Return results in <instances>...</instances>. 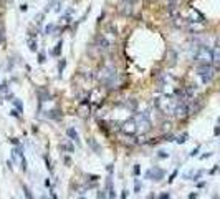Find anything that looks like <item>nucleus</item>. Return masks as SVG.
<instances>
[{
  "label": "nucleus",
  "instance_id": "f257e3e1",
  "mask_svg": "<svg viewBox=\"0 0 220 199\" xmlns=\"http://www.w3.org/2000/svg\"><path fill=\"white\" fill-rule=\"evenodd\" d=\"M154 105L164 116H174V111L177 108L179 101H177V98L172 96V95H159L154 100Z\"/></svg>",
  "mask_w": 220,
  "mask_h": 199
},
{
  "label": "nucleus",
  "instance_id": "f03ea898",
  "mask_svg": "<svg viewBox=\"0 0 220 199\" xmlns=\"http://www.w3.org/2000/svg\"><path fill=\"white\" fill-rule=\"evenodd\" d=\"M195 62L199 65H212L214 63V56H212V48L205 47V45H202V47L197 48V51H195Z\"/></svg>",
  "mask_w": 220,
  "mask_h": 199
},
{
  "label": "nucleus",
  "instance_id": "7ed1b4c3",
  "mask_svg": "<svg viewBox=\"0 0 220 199\" xmlns=\"http://www.w3.org/2000/svg\"><path fill=\"white\" fill-rule=\"evenodd\" d=\"M134 119H136V124H137V131L141 133H147L152 128V123H151L149 119V114L147 113H136L133 116Z\"/></svg>",
  "mask_w": 220,
  "mask_h": 199
},
{
  "label": "nucleus",
  "instance_id": "20e7f679",
  "mask_svg": "<svg viewBox=\"0 0 220 199\" xmlns=\"http://www.w3.org/2000/svg\"><path fill=\"white\" fill-rule=\"evenodd\" d=\"M197 75L200 76L202 83H210L212 78H214V68H212V65H199Z\"/></svg>",
  "mask_w": 220,
  "mask_h": 199
},
{
  "label": "nucleus",
  "instance_id": "39448f33",
  "mask_svg": "<svg viewBox=\"0 0 220 199\" xmlns=\"http://www.w3.org/2000/svg\"><path fill=\"white\" fill-rule=\"evenodd\" d=\"M94 45L100 51H109L113 47V40H109L106 33H100L94 40Z\"/></svg>",
  "mask_w": 220,
  "mask_h": 199
},
{
  "label": "nucleus",
  "instance_id": "423d86ee",
  "mask_svg": "<svg viewBox=\"0 0 220 199\" xmlns=\"http://www.w3.org/2000/svg\"><path fill=\"white\" fill-rule=\"evenodd\" d=\"M119 130H121V133H124V135H128V136H134L137 133L136 119L129 118V119H126V121H123V123H121V126H119Z\"/></svg>",
  "mask_w": 220,
  "mask_h": 199
},
{
  "label": "nucleus",
  "instance_id": "0eeeda50",
  "mask_svg": "<svg viewBox=\"0 0 220 199\" xmlns=\"http://www.w3.org/2000/svg\"><path fill=\"white\" fill-rule=\"evenodd\" d=\"M146 179H151V181H161L164 176H166V171L162 169V168H157V166H154L151 169L146 171Z\"/></svg>",
  "mask_w": 220,
  "mask_h": 199
},
{
  "label": "nucleus",
  "instance_id": "6e6552de",
  "mask_svg": "<svg viewBox=\"0 0 220 199\" xmlns=\"http://www.w3.org/2000/svg\"><path fill=\"white\" fill-rule=\"evenodd\" d=\"M190 114V108H189V103H179L177 108L174 111V116L177 119H184Z\"/></svg>",
  "mask_w": 220,
  "mask_h": 199
},
{
  "label": "nucleus",
  "instance_id": "1a4fd4ad",
  "mask_svg": "<svg viewBox=\"0 0 220 199\" xmlns=\"http://www.w3.org/2000/svg\"><path fill=\"white\" fill-rule=\"evenodd\" d=\"M104 100V91H103V88H94V90H91V93H89V96H88V103H89V106L91 105H94V103H98V101H103Z\"/></svg>",
  "mask_w": 220,
  "mask_h": 199
},
{
  "label": "nucleus",
  "instance_id": "9d476101",
  "mask_svg": "<svg viewBox=\"0 0 220 199\" xmlns=\"http://www.w3.org/2000/svg\"><path fill=\"white\" fill-rule=\"evenodd\" d=\"M187 22H189V23H202V22H203V15L200 12H197L195 9H190V10H189Z\"/></svg>",
  "mask_w": 220,
  "mask_h": 199
},
{
  "label": "nucleus",
  "instance_id": "9b49d317",
  "mask_svg": "<svg viewBox=\"0 0 220 199\" xmlns=\"http://www.w3.org/2000/svg\"><path fill=\"white\" fill-rule=\"evenodd\" d=\"M134 4H136V0H126L124 2V9H123V13L124 15H134Z\"/></svg>",
  "mask_w": 220,
  "mask_h": 199
},
{
  "label": "nucleus",
  "instance_id": "f8f14e48",
  "mask_svg": "<svg viewBox=\"0 0 220 199\" xmlns=\"http://www.w3.org/2000/svg\"><path fill=\"white\" fill-rule=\"evenodd\" d=\"M212 56H214V63H215V67L220 68V47H214V48H212Z\"/></svg>",
  "mask_w": 220,
  "mask_h": 199
},
{
  "label": "nucleus",
  "instance_id": "ddd939ff",
  "mask_svg": "<svg viewBox=\"0 0 220 199\" xmlns=\"http://www.w3.org/2000/svg\"><path fill=\"white\" fill-rule=\"evenodd\" d=\"M106 187H108V196L109 199H114L116 198V192H114V187H113V179L108 178V181H106Z\"/></svg>",
  "mask_w": 220,
  "mask_h": 199
},
{
  "label": "nucleus",
  "instance_id": "4468645a",
  "mask_svg": "<svg viewBox=\"0 0 220 199\" xmlns=\"http://www.w3.org/2000/svg\"><path fill=\"white\" fill-rule=\"evenodd\" d=\"M66 135L70 136V138L75 141V143L79 144V136H78V133L75 131V128H68V130H66Z\"/></svg>",
  "mask_w": 220,
  "mask_h": 199
},
{
  "label": "nucleus",
  "instance_id": "2eb2a0df",
  "mask_svg": "<svg viewBox=\"0 0 220 199\" xmlns=\"http://www.w3.org/2000/svg\"><path fill=\"white\" fill-rule=\"evenodd\" d=\"M61 47H63V42H58V43H56V45H55V48L50 51L51 56H58L60 53H61Z\"/></svg>",
  "mask_w": 220,
  "mask_h": 199
},
{
  "label": "nucleus",
  "instance_id": "dca6fc26",
  "mask_svg": "<svg viewBox=\"0 0 220 199\" xmlns=\"http://www.w3.org/2000/svg\"><path fill=\"white\" fill-rule=\"evenodd\" d=\"M203 27H205V25H203V22H202V23H189V28H190L192 32H202Z\"/></svg>",
  "mask_w": 220,
  "mask_h": 199
},
{
  "label": "nucleus",
  "instance_id": "f3484780",
  "mask_svg": "<svg viewBox=\"0 0 220 199\" xmlns=\"http://www.w3.org/2000/svg\"><path fill=\"white\" fill-rule=\"evenodd\" d=\"M56 28H58V27L55 25V23H48V25L45 27V35H51L53 32H56Z\"/></svg>",
  "mask_w": 220,
  "mask_h": 199
},
{
  "label": "nucleus",
  "instance_id": "a211bd4d",
  "mask_svg": "<svg viewBox=\"0 0 220 199\" xmlns=\"http://www.w3.org/2000/svg\"><path fill=\"white\" fill-rule=\"evenodd\" d=\"M88 143H89V146H91V148L94 149V153H96V154H100V151H101V146H100V144L96 143V141L93 140V138H91L89 141H88Z\"/></svg>",
  "mask_w": 220,
  "mask_h": 199
},
{
  "label": "nucleus",
  "instance_id": "6ab92c4d",
  "mask_svg": "<svg viewBox=\"0 0 220 199\" xmlns=\"http://www.w3.org/2000/svg\"><path fill=\"white\" fill-rule=\"evenodd\" d=\"M126 105H128V108H129V110H133V111H136V108H137V101L134 100V98H129Z\"/></svg>",
  "mask_w": 220,
  "mask_h": 199
},
{
  "label": "nucleus",
  "instance_id": "aec40b11",
  "mask_svg": "<svg viewBox=\"0 0 220 199\" xmlns=\"http://www.w3.org/2000/svg\"><path fill=\"white\" fill-rule=\"evenodd\" d=\"M12 103H13V106H15V110H18L20 113L23 111V105H22V101H20V100H13Z\"/></svg>",
  "mask_w": 220,
  "mask_h": 199
},
{
  "label": "nucleus",
  "instance_id": "412c9836",
  "mask_svg": "<svg viewBox=\"0 0 220 199\" xmlns=\"http://www.w3.org/2000/svg\"><path fill=\"white\" fill-rule=\"evenodd\" d=\"M23 194H25V198L27 199H33V194H32V192H30V189H28V186H25V184H23Z\"/></svg>",
  "mask_w": 220,
  "mask_h": 199
},
{
  "label": "nucleus",
  "instance_id": "4be33fe9",
  "mask_svg": "<svg viewBox=\"0 0 220 199\" xmlns=\"http://www.w3.org/2000/svg\"><path fill=\"white\" fill-rule=\"evenodd\" d=\"M28 47H30V50H32V51H37V50H38L37 42H35L33 38H30V40H28Z\"/></svg>",
  "mask_w": 220,
  "mask_h": 199
},
{
  "label": "nucleus",
  "instance_id": "5701e85b",
  "mask_svg": "<svg viewBox=\"0 0 220 199\" xmlns=\"http://www.w3.org/2000/svg\"><path fill=\"white\" fill-rule=\"evenodd\" d=\"M187 138H189V135H187V133H184V135H180V136H179V138H177L175 141H177L179 144H184V143L187 141Z\"/></svg>",
  "mask_w": 220,
  "mask_h": 199
},
{
  "label": "nucleus",
  "instance_id": "b1692460",
  "mask_svg": "<svg viewBox=\"0 0 220 199\" xmlns=\"http://www.w3.org/2000/svg\"><path fill=\"white\" fill-rule=\"evenodd\" d=\"M65 67H66V60H61L58 63V73H60V76H61V73H63V70H65Z\"/></svg>",
  "mask_w": 220,
  "mask_h": 199
},
{
  "label": "nucleus",
  "instance_id": "393cba45",
  "mask_svg": "<svg viewBox=\"0 0 220 199\" xmlns=\"http://www.w3.org/2000/svg\"><path fill=\"white\" fill-rule=\"evenodd\" d=\"M63 148L66 149L68 153H73V151H75V148H73V144H71V143H68V141H66L65 144H63Z\"/></svg>",
  "mask_w": 220,
  "mask_h": 199
},
{
  "label": "nucleus",
  "instance_id": "a878e982",
  "mask_svg": "<svg viewBox=\"0 0 220 199\" xmlns=\"http://www.w3.org/2000/svg\"><path fill=\"white\" fill-rule=\"evenodd\" d=\"M169 62H167V63H170V65H174L175 63V51L174 50H172V51H170V53H169Z\"/></svg>",
  "mask_w": 220,
  "mask_h": 199
},
{
  "label": "nucleus",
  "instance_id": "bb28decb",
  "mask_svg": "<svg viewBox=\"0 0 220 199\" xmlns=\"http://www.w3.org/2000/svg\"><path fill=\"white\" fill-rule=\"evenodd\" d=\"M7 90H9V81H4V83L0 85V91H2V93H7Z\"/></svg>",
  "mask_w": 220,
  "mask_h": 199
},
{
  "label": "nucleus",
  "instance_id": "cd10ccee",
  "mask_svg": "<svg viewBox=\"0 0 220 199\" xmlns=\"http://www.w3.org/2000/svg\"><path fill=\"white\" fill-rule=\"evenodd\" d=\"M98 199H108V192L106 191H98Z\"/></svg>",
  "mask_w": 220,
  "mask_h": 199
},
{
  "label": "nucleus",
  "instance_id": "c85d7f7f",
  "mask_svg": "<svg viewBox=\"0 0 220 199\" xmlns=\"http://www.w3.org/2000/svg\"><path fill=\"white\" fill-rule=\"evenodd\" d=\"M35 20H37V27H38V28H40V25H42V22H43V13H40V15H37V18H35Z\"/></svg>",
  "mask_w": 220,
  "mask_h": 199
},
{
  "label": "nucleus",
  "instance_id": "c756f323",
  "mask_svg": "<svg viewBox=\"0 0 220 199\" xmlns=\"http://www.w3.org/2000/svg\"><path fill=\"white\" fill-rule=\"evenodd\" d=\"M38 63H43V62H45V53H43V51H38Z\"/></svg>",
  "mask_w": 220,
  "mask_h": 199
},
{
  "label": "nucleus",
  "instance_id": "7c9ffc66",
  "mask_svg": "<svg viewBox=\"0 0 220 199\" xmlns=\"http://www.w3.org/2000/svg\"><path fill=\"white\" fill-rule=\"evenodd\" d=\"M55 2H56V0H48V4H46V9H45V12H48V10H50L51 7H53V5H55Z\"/></svg>",
  "mask_w": 220,
  "mask_h": 199
},
{
  "label": "nucleus",
  "instance_id": "2f4dec72",
  "mask_svg": "<svg viewBox=\"0 0 220 199\" xmlns=\"http://www.w3.org/2000/svg\"><path fill=\"white\" fill-rule=\"evenodd\" d=\"M10 114L15 116V118H20V111H18V110H13V108H12V110H10Z\"/></svg>",
  "mask_w": 220,
  "mask_h": 199
},
{
  "label": "nucleus",
  "instance_id": "473e14b6",
  "mask_svg": "<svg viewBox=\"0 0 220 199\" xmlns=\"http://www.w3.org/2000/svg\"><path fill=\"white\" fill-rule=\"evenodd\" d=\"M48 113H50V114H48V116H50V118H60V111H48Z\"/></svg>",
  "mask_w": 220,
  "mask_h": 199
},
{
  "label": "nucleus",
  "instance_id": "72a5a7b5",
  "mask_svg": "<svg viewBox=\"0 0 220 199\" xmlns=\"http://www.w3.org/2000/svg\"><path fill=\"white\" fill-rule=\"evenodd\" d=\"M134 191H136V192H139V191H141V181H139V179H136V186H134Z\"/></svg>",
  "mask_w": 220,
  "mask_h": 199
},
{
  "label": "nucleus",
  "instance_id": "f704fd0d",
  "mask_svg": "<svg viewBox=\"0 0 220 199\" xmlns=\"http://www.w3.org/2000/svg\"><path fill=\"white\" fill-rule=\"evenodd\" d=\"M177 174H179V171H177V169H175V171H174V173L170 174V178H169V182H172V181H174V179H175V178H177Z\"/></svg>",
  "mask_w": 220,
  "mask_h": 199
},
{
  "label": "nucleus",
  "instance_id": "c9c22d12",
  "mask_svg": "<svg viewBox=\"0 0 220 199\" xmlns=\"http://www.w3.org/2000/svg\"><path fill=\"white\" fill-rule=\"evenodd\" d=\"M167 156H169V154H167L166 151H159L157 153V158H161V159H164V158H167Z\"/></svg>",
  "mask_w": 220,
  "mask_h": 199
},
{
  "label": "nucleus",
  "instance_id": "e433bc0d",
  "mask_svg": "<svg viewBox=\"0 0 220 199\" xmlns=\"http://www.w3.org/2000/svg\"><path fill=\"white\" fill-rule=\"evenodd\" d=\"M139 173H141V168H139V164H136L134 166V176H137Z\"/></svg>",
  "mask_w": 220,
  "mask_h": 199
},
{
  "label": "nucleus",
  "instance_id": "4c0bfd02",
  "mask_svg": "<svg viewBox=\"0 0 220 199\" xmlns=\"http://www.w3.org/2000/svg\"><path fill=\"white\" fill-rule=\"evenodd\" d=\"M27 10H28V5H27V4H22V5H20V12H27Z\"/></svg>",
  "mask_w": 220,
  "mask_h": 199
},
{
  "label": "nucleus",
  "instance_id": "58836bf2",
  "mask_svg": "<svg viewBox=\"0 0 220 199\" xmlns=\"http://www.w3.org/2000/svg\"><path fill=\"white\" fill-rule=\"evenodd\" d=\"M202 174H203V171H197V173H195V176H194V181H197V179H199Z\"/></svg>",
  "mask_w": 220,
  "mask_h": 199
},
{
  "label": "nucleus",
  "instance_id": "ea45409f",
  "mask_svg": "<svg viewBox=\"0 0 220 199\" xmlns=\"http://www.w3.org/2000/svg\"><path fill=\"white\" fill-rule=\"evenodd\" d=\"M197 153H199V146L195 149H192V153H190V156H197Z\"/></svg>",
  "mask_w": 220,
  "mask_h": 199
},
{
  "label": "nucleus",
  "instance_id": "a19ab883",
  "mask_svg": "<svg viewBox=\"0 0 220 199\" xmlns=\"http://www.w3.org/2000/svg\"><path fill=\"white\" fill-rule=\"evenodd\" d=\"M169 198H170V196L167 194V192H164V194H161V196H159V199H169Z\"/></svg>",
  "mask_w": 220,
  "mask_h": 199
},
{
  "label": "nucleus",
  "instance_id": "79ce46f5",
  "mask_svg": "<svg viewBox=\"0 0 220 199\" xmlns=\"http://www.w3.org/2000/svg\"><path fill=\"white\" fill-rule=\"evenodd\" d=\"M187 199H197V192H190Z\"/></svg>",
  "mask_w": 220,
  "mask_h": 199
},
{
  "label": "nucleus",
  "instance_id": "37998d69",
  "mask_svg": "<svg viewBox=\"0 0 220 199\" xmlns=\"http://www.w3.org/2000/svg\"><path fill=\"white\" fill-rule=\"evenodd\" d=\"M126 198H128V189L123 191V196H121V199H126Z\"/></svg>",
  "mask_w": 220,
  "mask_h": 199
},
{
  "label": "nucleus",
  "instance_id": "c03bdc74",
  "mask_svg": "<svg viewBox=\"0 0 220 199\" xmlns=\"http://www.w3.org/2000/svg\"><path fill=\"white\" fill-rule=\"evenodd\" d=\"M219 133H220V126H217V128H215V130H214V135H215V136H217V135H219Z\"/></svg>",
  "mask_w": 220,
  "mask_h": 199
},
{
  "label": "nucleus",
  "instance_id": "a18cd8bd",
  "mask_svg": "<svg viewBox=\"0 0 220 199\" xmlns=\"http://www.w3.org/2000/svg\"><path fill=\"white\" fill-rule=\"evenodd\" d=\"M10 143H12V144H18V140H17V138H12V140H10Z\"/></svg>",
  "mask_w": 220,
  "mask_h": 199
},
{
  "label": "nucleus",
  "instance_id": "49530a36",
  "mask_svg": "<svg viewBox=\"0 0 220 199\" xmlns=\"http://www.w3.org/2000/svg\"><path fill=\"white\" fill-rule=\"evenodd\" d=\"M103 18H104V12H101V15H100V18H98V22H103Z\"/></svg>",
  "mask_w": 220,
  "mask_h": 199
},
{
  "label": "nucleus",
  "instance_id": "de8ad7c7",
  "mask_svg": "<svg viewBox=\"0 0 220 199\" xmlns=\"http://www.w3.org/2000/svg\"><path fill=\"white\" fill-rule=\"evenodd\" d=\"M208 156H212V153H207V154H203V156H200L202 159H205V158H208Z\"/></svg>",
  "mask_w": 220,
  "mask_h": 199
},
{
  "label": "nucleus",
  "instance_id": "09e8293b",
  "mask_svg": "<svg viewBox=\"0 0 220 199\" xmlns=\"http://www.w3.org/2000/svg\"><path fill=\"white\" fill-rule=\"evenodd\" d=\"M217 169H219V168H217V166H215L214 169H210V174H215V173H217Z\"/></svg>",
  "mask_w": 220,
  "mask_h": 199
},
{
  "label": "nucleus",
  "instance_id": "8fccbe9b",
  "mask_svg": "<svg viewBox=\"0 0 220 199\" xmlns=\"http://www.w3.org/2000/svg\"><path fill=\"white\" fill-rule=\"evenodd\" d=\"M214 199H219V196H214Z\"/></svg>",
  "mask_w": 220,
  "mask_h": 199
},
{
  "label": "nucleus",
  "instance_id": "3c124183",
  "mask_svg": "<svg viewBox=\"0 0 220 199\" xmlns=\"http://www.w3.org/2000/svg\"><path fill=\"white\" fill-rule=\"evenodd\" d=\"M219 126H220V119H219Z\"/></svg>",
  "mask_w": 220,
  "mask_h": 199
},
{
  "label": "nucleus",
  "instance_id": "603ef678",
  "mask_svg": "<svg viewBox=\"0 0 220 199\" xmlns=\"http://www.w3.org/2000/svg\"><path fill=\"white\" fill-rule=\"evenodd\" d=\"M79 199H84V198H79Z\"/></svg>",
  "mask_w": 220,
  "mask_h": 199
}]
</instances>
